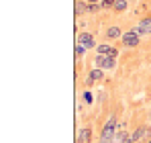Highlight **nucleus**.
<instances>
[{"mask_svg": "<svg viewBox=\"0 0 151 143\" xmlns=\"http://www.w3.org/2000/svg\"><path fill=\"white\" fill-rule=\"evenodd\" d=\"M116 117H108L104 129H102V135H100V143H112V137H114V131H116Z\"/></svg>", "mask_w": 151, "mask_h": 143, "instance_id": "obj_1", "label": "nucleus"}, {"mask_svg": "<svg viewBox=\"0 0 151 143\" xmlns=\"http://www.w3.org/2000/svg\"><path fill=\"white\" fill-rule=\"evenodd\" d=\"M96 66L102 70H112L116 66V57H110V55H96Z\"/></svg>", "mask_w": 151, "mask_h": 143, "instance_id": "obj_2", "label": "nucleus"}, {"mask_svg": "<svg viewBox=\"0 0 151 143\" xmlns=\"http://www.w3.org/2000/svg\"><path fill=\"white\" fill-rule=\"evenodd\" d=\"M121 41H123V45L125 47H137L139 45V35L137 33H133V31H129V33H123V37H121Z\"/></svg>", "mask_w": 151, "mask_h": 143, "instance_id": "obj_3", "label": "nucleus"}, {"mask_svg": "<svg viewBox=\"0 0 151 143\" xmlns=\"http://www.w3.org/2000/svg\"><path fill=\"white\" fill-rule=\"evenodd\" d=\"M131 31H133V33H137L139 37H143V35H149V33H151V19H143L141 23L137 25V27H133Z\"/></svg>", "mask_w": 151, "mask_h": 143, "instance_id": "obj_4", "label": "nucleus"}, {"mask_svg": "<svg viewBox=\"0 0 151 143\" xmlns=\"http://www.w3.org/2000/svg\"><path fill=\"white\" fill-rule=\"evenodd\" d=\"M78 43L84 45L86 49L96 47V41H94V35H92V33H80V35H78Z\"/></svg>", "mask_w": 151, "mask_h": 143, "instance_id": "obj_5", "label": "nucleus"}, {"mask_svg": "<svg viewBox=\"0 0 151 143\" xmlns=\"http://www.w3.org/2000/svg\"><path fill=\"white\" fill-rule=\"evenodd\" d=\"M90 139H92V129L90 127H84V129H80L76 143H90Z\"/></svg>", "mask_w": 151, "mask_h": 143, "instance_id": "obj_6", "label": "nucleus"}, {"mask_svg": "<svg viewBox=\"0 0 151 143\" xmlns=\"http://www.w3.org/2000/svg\"><path fill=\"white\" fill-rule=\"evenodd\" d=\"M147 133H149V129H147L145 125H141V127H137V129L133 131L131 139H133V143H139L141 139H143V137H145V135H147Z\"/></svg>", "mask_w": 151, "mask_h": 143, "instance_id": "obj_7", "label": "nucleus"}, {"mask_svg": "<svg viewBox=\"0 0 151 143\" xmlns=\"http://www.w3.org/2000/svg\"><path fill=\"white\" fill-rule=\"evenodd\" d=\"M102 78H104V70H102V68H94V70L88 74V78H86V84L90 86L94 80H102Z\"/></svg>", "mask_w": 151, "mask_h": 143, "instance_id": "obj_8", "label": "nucleus"}, {"mask_svg": "<svg viewBox=\"0 0 151 143\" xmlns=\"http://www.w3.org/2000/svg\"><path fill=\"white\" fill-rule=\"evenodd\" d=\"M123 37V31L119 27H108L106 29V39H121Z\"/></svg>", "mask_w": 151, "mask_h": 143, "instance_id": "obj_9", "label": "nucleus"}, {"mask_svg": "<svg viewBox=\"0 0 151 143\" xmlns=\"http://www.w3.org/2000/svg\"><path fill=\"white\" fill-rule=\"evenodd\" d=\"M110 51H112V47H110L108 43H100V45H96V53H98V55H110Z\"/></svg>", "mask_w": 151, "mask_h": 143, "instance_id": "obj_10", "label": "nucleus"}, {"mask_svg": "<svg viewBox=\"0 0 151 143\" xmlns=\"http://www.w3.org/2000/svg\"><path fill=\"white\" fill-rule=\"evenodd\" d=\"M84 12H86V2H84V0H78V2H76V14L80 17V14H84Z\"/></svg>", "mask_w": 151, "mask_h": 143, "instance_id": "obj_11", "label": "nucleus"}, {"mask_svg": "<svg viewBox=\"0 0 151 143\" xmlns=\"http://www.w3.org/2000/svg\"><path fill=\"white\" fill-rule=\"evenodd\" d=\"M125 8H127V0H116V2H114V10L121 12V10H125Z\"/></svg>", "mask_w": 151, "mask_h": 143, "instance_id": "obj_12", "label": "nucleus"}, {"mask_svg": "<svg viewBox=\"0 0 151 143\" xmlns=\"http://www.w3.org/2000/svg\"><path fill=\"white\" fill-rule=\"evenodd\" d=\"M114 2L116 0H100V6L102 8H114Z\"/></svg>", "mask_w": 151, "mask_h": 143, "instance_id": "obj_13", "label": "nucleus"}, {"mask_svg": "<svg viewBox=\"0 0 151 143\" xmlns=\"http://www.w3.org/2000/svg\"><path fill=\"white\" fill-rule=\"evenodd\" d=\"M98 8H102L100 4H88V2H86V12H96Z\"/></svg>", "mask_w": 151, "mask_h": 143, "instance_id": "obj_14", "label": "nucleus"}, {"mask_svg": "<svg viewBox=\"0 0 151 143\" xmlns=\"http://www.w3.org/2000/svg\"><path fill=\"white\" fill-rule=\"evenodd\" d=\"M76 53H78V57H84V53H86V47L78 43V45H76Z\"/></svg>", "mask_w": 151, "mask_h": 143, "instance_id": "obj_15", "label": "nucleus"}, {"mask_svg": "<svg viewBox=\"0 0 151 143\" xmlns=\"http://www.w3.org/2000/svg\"><path fill=\"white\" fill-rule=\"evenodd\" d=\"M84 100H86L88 104H92V100H94V96H92V92H90V90H86V92H84Z\"/></svg>", "mask_w": 151, "mask_h": 143, "instance_id": "obj_16", "label": "nucleus"}, {"mask_svg": "<svg viewBox=\"0 0 151 143\" xmlns=\"http://www.w3.org/2000/svg\"><path fill=\"white\" fill-rule=\"evenodd\" d=\"M116 55H119V49L112 47V51H110V57H116Z\"/></svg>", "mask_w": 151, "mask_h": 143, "instance_id": "obj_17", "label": "nucleus"}, {"mask_svg": "<svg viewBox=\"0 0 151 143\" xmlns=\"http://www.w3.org/2000/svg\"><path fill=\"white\" fill-rule=\"evenodd\" d=\"M88 4H100V0H86Z\"/></svg>", "mask_w": 151, "mask_h": 143, "instance_id": "obj_18", "label": "nucleus"}, {"mask_svg": "<svg viewBox=\"0 0 151 143\" xmlns=\"http://www.w3.org/2000/svg\"><path fill=\"white\" fill-rule=\"evenodd\" d=\"M147 143H151V139H149V141H147Z\"/></svg>", "mask_w": 151, "mask_h": 143, "instance_id": "obj_19", "label": "nucleus"}, {"mask_svg": "<svg viewBox=\"0 0 151 143\" xmlns=\"http://www.w3.org/2000/svg\"><path fill=\"white\" fill-rule=\"evenodd\" d=\"M149 117H151V113H149Z\"/></svg>", "mask_w": 151, "mask_h": 143, "instance_id": "obj_20", "label": "nucleus"}, {"mask_svg": "<svg viewBox=\"0 0 151 143\" xmlns=\"http://www.w3.org/2000/svg\"><path fill=\"white\" fill-rule=\"evenodd\" d=\"M149 139H151V137H149Z\"/></svg>", "mask_w": 151, "mask_h": 143, "instance_id": "obj_21", "label": "nucleus"}]
</instances>
